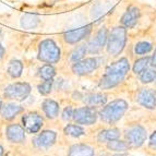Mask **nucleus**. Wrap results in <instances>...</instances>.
I'll return each mask as SVG.
<instances>
[{
    "mask_svg": "<svg viewBox=\"0 0 156 156\" xmlns=\"http://www.w3.org/2000/svg\"><path fill=\"white\" fill-rule=\"evenodd\" d=\"M73 116V109L71 106H68L66 107L65 109H63L62 112V119L63 120H69L70 118H72Z\"/></svg>",
    "mask_w": 156,
    "mask_h": 156,
    "instance_id": "31",
    "label": "nucleus"
},
{
    "mask_svg": "<svg viewBox=\"0 0 156 156\" xmlns=\"http://www.w3.org/2000/svg\"><path fill=\"white\" fill-rule=\"evenodd\" d=\"M153 50V43L148 41H139L134 45V54L138 56H145Z\"/></svg>",
    "mask_w": 156,
    "mask_h": 156,
    "instance_id": "24",
    "label": "nucleus"
},
{
    "mask_svg": "<svg viewBox=\"0 0 156 156\" xmlns=\"http://www.w3.org/2000/svg\"><path fill=\"white\" fill-rule=\"evenodd\" d=\"M7 72L8 74L13 79H18L22 76L23 72V63L21 60L19 59H11L8 63L7 68Z\"/></svg>",
    "mask_w": 156,
    "mask_h": 156,
    "instance_id": "20",
    "label": "nucleus"
},
{
    "mask_svg": "<svg viewBox=\"0 0 156 156\" xmlns=\"http://www.w3.org/2000/svg\"><path fill=\"white\" fill-rule=\"evenodd\" d=\"M68 156H94V150L85 144H76L71 146Z\"/></svg>",
    "mask_w": 156,
    "mask_h": 156,
    "instance_id": "21",
    "label": "nucleus"
},
{
    "mask_svg": "<svg viewBox=\"0 0 156 156\" xmlns=\"http://www.w3.org/2000/svg\"><path fill=\"white\" fill-rule=\"evenodd\" d=\"M140 14V9L136 5H129L122 16L120 18V25L125 26L126 29H133L138 24Z\"/></svg>",
    "mask_w": 156,
    "mask_h": 156,
    "instance_id": "11",
    "label": "nucleus"
},
{
    "mask_svg": "<svg viewBox=\"0 0 156 156\" xmlns=\"http://www.w3.org/2000/svg\"><path fill=\"white\" fill-rule=\"evenodd\" d=\"M126 140L129 145L139 147L145 142L146 140V130L142 126H134L126 133Z\"/></svg>",
    "mask_w": 156,
    "mask_h": 156,
    "instance_id": "10",
    "label": "nucleus"
},
{
    "mask_svg": "<svg viewBox=\"0 0 156 156\" xmlns=\"http://www.w3.org/2000/svg\"><path fill=\"white\" fill-rule=\"evenodd\" d=\"M43 110H44L45 115L50 119H54L58 116L59 114V105L56 101L50 98H47L43 101L42 104Z\"/></svg>",
    "mask_w": 156,
    "mask_h": 156,
    "instance_id": "18",
    "label": "nucleus"
},
{
    "mask_svg": "<svg viewBox=\"0 0 156 156\" xmlns=\"http://www.w3.org/2000/svg\"><path fill=\"white\" fill-rule=\"evenodd\" d=\"M52 84H54L52 79H50V80H44L43 83H41L37 86V90H38V92L42 95H48L52 90Z\"/></svg>",
    "mask_w": 156,
    "mask_h": 156,
    "instance_id": "30",
    "label": "nucleus"
},
{
    "mask_svg": "<svg viewBox=\"0 0 156 156\" xmlns=\"http://www.w3.org/2000/svg\"><path fill=\"white\" fill-rule=\"evenodd\" d=\"M22 122L25 130L30 133H36L43 126V118L37 112H29L22 117Z\"/></svg>",
    "mask_w": 156,
    "mask_h": 156,
    "instance_id": "12",
    "label": "nucleus"
},
{
    "mask_svg": "<svg viewBox=\"0 0 156 156\" xmlns=\"http://www.w3.org/2000/svg\"><path fill=\"white\" fill-rule=\"evenodd\" d=\"M85 55H87V46H86V43L83 42L74 45L72 50L69 52L68 59H69V61L71 63H74L82 60L83 58H85Z\"/></svg>",
    "mask_w": 156,
    "mask_h": 156,
    "instance_id": "16",
    "label": "nucleus"
},
{
    "mask_svg": "<svg viewBox=\"0 0 156 156\" xmlns=\"http://www.w3.org/2000/svg\"><path fill=\"white\" fill-rule=\"evenodd\" d=\"M5 135L10 142L13 143H21L25 140V131L24 128L21 127L20 125H10L7 128Z\"/></svg>",
    "mask_w": 156,
    "mask_h": 156,
    "instance_id": "14",
    "label": "nucleus"
},
{
    "mask_svg": "<svg viewBox=\"0 0 156 156\" xmlns=\"http://www.w3.org/2000/svg\"><path fill=\"white\" fill-rule=\"evenodd\" d=\"M156 80V70L154 69H146L140 74V81L142 83L147 84Z\"/></svg>",
    "mask_w": 156,
    "mask_h": 156,
    "instance_id": "29",
    "label": "nucleus"
},
{
    "mask_svg": "<svg viewBox=\"0 0 156 156\" xmlns=\"http://www.w3.org/2000/svg\"><path fill=\"white\" fill-rule=\"evenodd\" d=\"M128 41L127 29L122 25H118L112 27V31H109L108 38L106 44V51L112 57L116 58L120 56V54L126 48Z\"/></svg>",
    "mask_w": 156,
    "mask_h": 156,
    "instance_id": "2",
    "label": "nucleus"
},
{
    "mask_svg": "<svg viewBox=\"0 0 156 156\" xmlns=\"http://www.w3.org/2000/svg\"><path fill=\"white\" fill-rule=\"evenodd\" d=\"M5 48L3 47V45L0 43V60H2V58L5 57Z\"/></svg>",
    "mask_w": 156,
    "mask_h": 156,
    "instance_id": "34",
    "label": "nucleus"
},
{
    "mask_svg": "<svg viewBox=\"0 0 156 156\" xmlns=\"http://www.w3.org/2000/svg\"><path fill=\"white\" fill-rule=\"evenodd\" d=\"M108 34H109V30L107 29L106 25L98 27L97 31L87 39V43H86L87 54H90V55H99L104 50V48H106Z\"/></svg>",
    "mask_w": 156,
    "mask_h": 156,
    "instance_id": "5",
    "label": "nucleus"
},
{
    "mask_svg": "<svg viewBox=\"0 0 156 156\" xmlns=\"http://www.w3.org/2000/svg\"><path fill=\"white\" fill-rule=\"evenodd\" d=\"M107 147L115 152H122V151H127L128 148H129V143H127L125 141L116 139V140L107 142Z\"/></svg>",
    "mask_w": 156,
    "mask_h": 156,
    "instance_id": "27",
    "label": "nucleus"
},
{
    "mask_svg": "<svg viewBox=\"0 0 156 156\" xmlns=\"http://www.w3.org/2000/svg\"><path fill=\"white\" fill-rule=\"evenodd\" d=\"M31 85L27 82H16L5 87L3 95L8 99L24 101L31 94Z\"/></svg>",
    "mask_w": 156,
    "mask_h": 156,
    "instance_id": "8",
    "label": "nucleus"
},
{
    "mask_svg": "<svg viewBox=\"0 0 156 156\" xmlns=\"http://www.w3.org/2000/svg\"><path fill=\"white\" fill-rule=\"evenodd\" d=\"M0 156H3V148H2V146H0Z\"/></svg>",
    "mask_w": 156,
    "mask_h": 156,
    "instance_id": "35",
    "label": "nucleus"
},
{
    "mask_svg": "<svg viewBox=\"0 0 156 156\" xmlns=\"http://www.w3.org/2000/svg\"><path fill=\"white\" fill-rule=\"evenodd\" d=\"M120 136V131L116 128H112V129H106V130H103L98 133V139L99 142H109V141L116 140Z\"/></svg>",
    "mask_w": 156,
    "mask_h": 156,
    "instance_id": "22",
    "label": "nucleus"
},
{
    "mask_svg": "<svg viewBox=\"0 0 156 156\" xmlns=\"http://www.w3.org/2000/svg\"><path fill=\"white\" fill-rule=\"evenodd\" d=\"M72 118L79 125H93L97 119V112L94 107H81L73 110Z\"/></svg>",
    "mask_w": 156,
    "mask_h": 156,
    "instance_id": "9",
    "label": "nucleus"
},
{
    "mask_svg": "<svg viewBox=\"0 0 156 156\" xmlns=\"http://www.w3.org/2000/svg\"><path fill=\"white\" fill-rule=\"evenodd\" d=\"M56 138H57V134L54 131H50V130L43 131L42 133H39L36 138H35L34 144L37 147H48V146L52 145V144L55 143Z\"/></svg>",
    "mask_w": 156,
    "mask_h": 156,
    "instance_id": "15",
    "label": "nucleus"
},
{
    "mask_svg": "<svg viewBox=\"0 0 156 156\" xmlns=\"http://www.w3.org/2000/svg\"><path fill=\"white\" fill-rule=\"evenodd\" d=\"M41 22V19L35 13H25L21 18V26L25 30L35 29Z\"/></svg>",
    "mask_w": 156,
    "mask_h": 156,
    "instance_id": "19",
    "label": "nucleus"
},
{
    "mask_svg": "<svg viewBox=\"0 0 156 156\" xmlns=\"http://www.w3.org/2000/svg\"><path fill=\"white\" fill-rule=\"evenodd\" d=\"M130 70V62L126 57L116 60L105 69L104 76L99 81V87L101 90H110L119 85L123 81L125 76Z\"/></svg>",
    "mask_w": 156,
    "mask_h": 156,
    "instance_id": "1",
    "label": "nucleus"
},
{
    "mask_svg": "<svg viewBox=\"0 0 156 156\" xmlns=\"http://www.w3.org/2000/svg\"><path fill=\"white\" fill-rule=\"evenodd\" d=\"M104 62V58L101 56H92V57L83 58L78 62L72 63V72L78 76H83L91 74L97 70Z\"/></svg>",
    "mask_w": 156,
    "mask_h": 156,
    "instance_id": "6",
    "label": "nucleus"
},
{
    "mask_svg": "<svg viewBox=\"0 0 156 156\" xmlns=\"http://www.w3.org/2000/svg\"><path fill=\"white\" fill-rule=\"evenodd\" d=\"M112 156H128L126 154H116V155H112Z\"/></svg>",
    "mask_w": 156,
    "mask_h": 156,
    "instance_id": "36",
    "label": "nucleus"
},
{
    "mask_svg": "<svg viewBox=\"0 0 156 156\" xmlns=\"http://www.w3.org/2000/svg\"><path fill=\"white\" fill-rule=\"evenodd\" d=\"M62 52L59 45L56 43L55 39L45 38L38 44L37 50V59L44 63H58L61 59Z\"/></svg>",
    "mask_w": 156,
    "mask_h": 156,
    "instance_id": "3",
    "label": "nucleus"
},
{
    "mask_svg": "<svg viewBox=\"0 0 156 156\" xmlns=\"http://www.w3.org/2000/svg\"><path fill=\"white\" fill-rule=\"evenodd\" d=\"M150 66H152V67L156 69V49L154 50V54L151 56V63H150Z\"/></svg>",
    "mask_w": 156,
    "mask_h": 156,
    "instance_id": "32",
    "label": "nucleus"
},
{
    "mask_svg": "<svg viewBox=\"0 0 156 156\" xmlns=\"http://www.w3.org/2000/svg\"><path fill=\"white\" fill-rule=\"evenodd\" d=\"M39 78L43 80H50L56 76V69L51 63H45L38 70Z\"/></svg>",
    "mask_w": 156,
    "mask_h": 156,
    "instance_id": "25",
    "label": "nucleus"
},
{
    "mask_svg": "<svg viewBox=\"0 0 156 156\" xmlns=\"http://www.w3.org/2000/svg\"><path fill=\"white\" fill-rule=\"evenodd\" d=\"M151 63V57H148V56H145V57H141L139 59H136L133 63V67H132V71L134 74H138L140 76L141 73L143 72L144 70L147 69V67L150 66Z\"/></svg>",
    "mask_w": 156,
    "mask_h": 156,
    "instance_id": "23",
    "label": "nucleus"
},
{
    "mask_svg": "<svg viewBox=\"0 0 156 156\" xmlns=\"http://www.w3.org/2000/svg\"><path fill=\"white\" fill-rule=\"evenodd\" d=\"M136 101L147 109L156 107V93L151 89H141L136 94Z\"/></svg>",
    "mask_w": 156,
    "mask_h": 156,
    "instance_id": "13",
    "label": "nucleus"
},
{
    "mask_svg": "<svg viewBox=\"0 0 156 156\" xmlns=\"http://www.w3.org/2000/svg\"><path fill=\"white\" fill-rule=\"evenodd\" d=\"M92 33H93V24L90 23L78 27V29L65 32L62 34V41L65 44L74 46V45L83 43L84 41L89 39Z\"/></svg>",
    "mask_w": 156,
    "mask_h": 156,
    "instance_id": "7",
    "label": "nucleus"
},
{
    "mask_svg": "<svg viewBox=\"0 0 156 156\" xmlns=\"http://www.w3.org/2000/svg\"><path fill=\"white\" fill-rule=\"evenodd\" d=\"M127 109V101L123 99H115L99 112V117L107 123H115L122 118Z\"/></svg>",
    "mask_w": 156,
    "mask_h": 156,
    "instance_id": "4",
    "label": "nucleus"
},
{
    "mask_svg": "<svg viewBox=\"0 0 156 156\" xmlns=\"http://www.w3.org/2000/svg\"><path fill=\"white\" fill-rule=\"evenodd\" d=\"M23 112V107L16 104H5L1 108V116L5 120H12L18 116L20 112Z\"/></svg>",
    "mask_w": 156,
    "mask_h": 156,
    "instance_id": "17",
    "label": "nucleus"
},
{
    "mask_svg": "<svg viewBox=\"0 0 156 156\" xmlns=\"http://www.w3.org/2000/svg\"><path fill=\"white\" fill-rule=\"evenodd\" d=\"M65 133L67 135H70L73 138H79V136H82L84 134L83 128L80 127V126L76 125H68L65 128Z\"/></svg>",
    "mask_w": 156,
    "mask_h": 156,
    "instance_id": "28",
    "label": "nucleus"
},
{
    "mask_svg": "<svg viewBox=\"0 0 156 156\" xmlns=\"http://www.w3.org/2000/svg\"><path fill=\"white\" fill-rule=\"evenodd\" d=\"M150 142H151V145L156 146V131L151 135V138H150Z\"/></svg>",
    "mask_w": 156,
    "mask_h": 156,
    "instance_id": "33",
    "label": "nucleus"
},
{
    "mask_svg": "<svg viewBox=\"0 0 156 156\" xmlns=\"http://www.w3.org/2000/svg\"><path fill=\"white\" fill-rule=\"evenodd\" d=\"M84 101L90 105H104L107 101V96L103 93H94L87 95Z\"/></svg>",
    "mask_w": 156,
    "mask_h": 156,
    "instance_id": "26",
    "label": "nucleus"
},
{
    "mask_svg": "<svg viewBox=\"0 0 156 156\" xmlns=\"http://www.w3.org/2000/svg\"><path fill=\"white\" fill-rule=\"evenodd\" d=\"M1 108H2V101L0 98V112H1Z\"/></svg>",
    "mask_w": 156,
    "mask_h": 156,
    "instance_id": "37",
    "label": "nucleus"
},
{
    "mask_svg": "<svg viewBox=\"0 0 156 156\" xmlns=\"http://www.w3.org/2000/svg\"><path fill=\"white\" fill-rule=\"evenodd\" d=\"M1 33H2V29L0 27V35H1Z\"/></svg>",
    "mask_w": 156,
    "mask_h": 156,
    "instance_id": "38",
    "label": "nucleus"
}]
</instances>
